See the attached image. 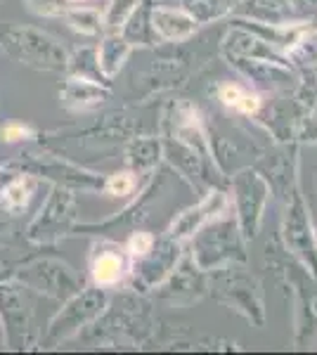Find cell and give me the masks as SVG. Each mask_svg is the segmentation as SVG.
I'll use <instances>...</instances> for the list:
<instances>
[{
    "mask_svg": "<svg viewBox=\"0 0 317 355\" xmlns=\"http://www.w3.org/2000/svg\"><path fill=\"white\" fill-rule=\"evenodd\" d=\"M60 105L62 110L71 112V114H85L93 112L100 105L112 97V85L97 83V81H88V78H78V76H67L65 81L60 83Z\"/></svg>",
    "mask_w": 317,
    "mask_h": 355,
    "instance_id": "cell-10",
    "label": "cell"
},
{
    "mask_svg": "<svg viewBox=\"0 0 317 355\" xmlns=\"http://www.w3.org/2000/svg\"><path fill=\"white\" fill-rule=\"evenodd\" d=\"M10 168L24 171V173L33 175L43 185H60L74 192H102L105 185V175L95 173V171L85 168L74 159H67L57 152H50L45 147H38L33 142V147L17 152L12 159L3 162Z\"/></svg>",
    "mask_w": 317,
    "mask_h": 355,
    "instance_id": "cell-1",
    "label": "cell"
},
{
    "mask_svg": "<svg viewBox=\"0 0 317 355\" xmlns=\"http://www.w3.org/2000/svg\"><path fill=\"white\" fill-rule=\"evenodd\" d=\"M40 185L43 182L24 171L0 164V214L10 218H19L22 214H26Z\"/></svg>",
    "mask_w": 317,
    "mask_h": 355,
    "instance_id": "cell-9",
    "label": "cell"
},
{
    "mask_svg": "<svg viewBox=\"0 0 317 355\" xmlns=\"http://www.w3.org/2000/svg\"><path fill=\"white\" fill-rule=\"evenodd\" d=\"M74 5H80V3H90V0H71Z\"/></svg>",
    "mask_w": 317,
    "mask_h": 355,
    "instance_id": "cell-25",
    "label": "cell"
},
{
    "mask_svg": "<svg viewBox=\"0 0 317 355\" xmlns=\"http://www.w3.org/2000/svg\"><path fill=\"white\" fill-rule=\"evenodd\" d=\"M40 130L36 125L24 121H8L0 125V142L3 145H22V142H36Z\"/></svg>",
    "mask_w": 317,
    "mask_h": 355,
    "instance_id": "cell-21",
    "label": "cell"
},
{
    "mask_svg": "<svg viewBox=\"0 0 317 355\" xmlns=\"http://www.w3.org/2000/svg\"><path fill=\"white\" fill-rule=\"evenodd\" d=\"M12 279L31 294L45 296L57 303L67 301L69 296L85 287V279L67 261L55 256L53 249H45V246H40L26 261L19 263Z\"/></svg>",
    "mask_w": 317,
    "mask_h": 355,
    "instance_id": "cell-3",
    "label": "cell"
},
{
    "mask_svg": "<svg viewBox=\"0 0 317 355\" xmlns=\"http://www.w3.org/2000/svg\"><path fill=\"white\" fill-rule=\"evenodd\" d=\"M0 329L8 351H38L40 331L36 327L33 303L28 299V289L15 279L0 282Z\"/></svg>",
    "mask_w": 317,
    "mask_h": 355,
    "instance_id": "cell-6",
    "label": "cell"
},
{
    "mask_svg": "<svg viewBox=\"0 0 317 355\" xmlns=\"http://www.w3.org/2000/svg\"><path fill=\"white\" fill-rule=\"evenodd\" d=\"M132 53V45L121 36L119 31L102 33V41L97 45V64H100L102 73L112 81L126 64L128 55Z\"/></svg>",
    "mask_w": 317,
    "mask_h": 355,
    "instance_id": "cell-12",
    "label": "cell"
},
{
    "mask_svg": "<svg viewBox=\"0 0 317 355\" xmlns=\"http://www.w3.org/2000/svg\"><path fill=\"white\" fill-rule=\"evenodd\" d=\"M221 100L225 107H232L241 114H256L258 107H261V100L258 95L249 93V90L239 88V85H223L221 88Z\"/></svg>",
    "mask_w": 317,
    "mask_h": 355,
    "instance_id": "cell-18",
    "label": "cell"
},
{
    "mask_svg": "<svg viewBox=\"0 0 317 355\" xmlns=\"http://www.w3.org/2000/svg\"><path fill=\"white\" fill-rule=\"evenodd\" d=\"M67 76L88 78V81H97L109 85V78L102 73L100 64H97V48H76L69 53L67 60Z\"/></svg>",
    "mask_w": 317,
    "mask_h": 355,
    "instance_id": "cell-16",
    "label": "cell"
},
{
    "mask_svg": "<svg viewBox=\"0 0 317 355\" xmlns=\"http://www.w3.org/2000/svg\"><path fill=\"white\" fill-rule=\"evenodd\" d=\"M109 303L107 289L102 287H83L67 301H62V308L50 318L48 327L40 334L38 351H53L65 346L67 341L76 339L80 331H85L90 324L105 313Z\"/></svg>",
    "mask_w": 317,
    "mask_h": 355,
    "instance_id": "cell-4",
    "label": "cell"
},
{
    "mask_svg": "<svg viewBox=\"0 0 317 355\" xmlns=\"http://www.w3.org/2000/svg\"><path fill=\"white\" fill-rule=\"evenodd\" d=\"M135 190H137V173H135V171H130V168L107 175L105 185H102V194L114 197V199H126V197H130Z\"/></svg>",
    "mask_w": 317,
    "mask_h": 355,
    "instance_id": "cell-19",
    "label": "cell"
},
{
    "mask_svg": "<svg viewBox=\"0 0 317 355\" xmlns=\"http://www.w3.org/2000/svg\"><path fill=\"white\" fill-rule=\"evenodd\" d=\"M152 28L154 36L164 38V41H185L197 28V19L182 10L152 8Z\"/></svg>",
    "mask_w": 317,
    "mask_h": 355,
    "instance_id": "cell-11",
    "label": "cell"
},
{
    "mask_svg": "<svg viewBox=\"0 0 317 355\" xmlns=\"http://www.w3.org/2000/svg\"><path fill=\"white\" fill-rule=\"evenodd\" d=\"M140 0H109L107 10L102 12V21H105V33L119 31L123 26V21L128 19L130 12L135 10V5Z\"/></svg>",
    "mask_w": 317,
    "mask_h": 355,
    "instance_id": "cell-20",
    "label": "cell"
},
{
    "mask_svg": "<svg viewBox=\"0 0 317 355\" xmlns=\"http://www.w3.org/2000/svg\"><path fill=\"white\" fill-rule=\"evenodd\" d=\"M178 259V239H166V242H157L149 254L140 256V259H130V277L132 287L140 291L154 289L161 279L169 275V270L175 266Z\"/></svg>",
    "mask_w": 317,
    "mask_h": 355,
    "instance_id": "cell-8",
    "label": "cell"
},
{
    "mask_svg": "<svg viewBox=\"0 0 317 355\" xmlns=\"http://www.w3.org/2000/svg\"><path fill=\"white\" fill-rule=\"evenodd\" d=\"M0 53L22 67L45 73L67 71L69 50L45 28L28 24H0Z\"/></svg>",
    "mask_w": 317,
    "mask_h": 355,
    "instance_id": "cell-2",
    "label": "cell"
},
{
    "mask_svg": "<svg viewBox=\"0 0 317 355\" xmlns=\"http://www.w3.org/2000/svg\"><path fill=\"white\" fill-rule=\"evenodd\" d=\"M24 8L31 15L43 17V19H62L65 12L71 8V0H22Z\"/></svg>",
    "mask_w": 317,
    "mask_h": 355,
    "instance_id": "cell-22",
    "label": "cell"
},
{
    "mask_svg": "<svg viewBox=\"0 0 317 355\" xmlns=\"http://www.w3.org/2000/svg\"><path fill=\"white\" fill-rule=\"evenodd\" d=\"M119 33L132 45V48H137V45H149L154 41L152 5H149V0H140V3L135 5V10H132L128 19L123 21Z\"/></svg>",
    "mask_w": 317,
    "mask_h": 355,
    "instance_id": "cell-13",
    "label": "cell"
},
{
    "mask_svg": "<svg viewBox=\"0 0 317 355\" xmlns=\"http://www.w3.org/2000/svg\"><path fill=\"white\" fill-rule=\"evenodd\" d=\"M15 225L10 220H0V244H5V242H15Z\"/></svg>",
    "mask_w": 317,
    "mask_h": 355,
    "instance_id": "cell-24",
    "label": "cell"
},
{
    "mask_svg": "<svg viewBox=\"0 0 317 355\" xmlns=\"http://www.w3.org/2000/svg\"><path fill=\"white\" fill-rule=\"evenodd\" d=\"M130 272V256L126 254L123 246L109 239H100L90 249L88 259V275L90 282L102 289H114L128 277Z\"/></svg>",
    "mask_w": 317,
    "mask_h": 355,
    "instance_id": "cell-7",
    "label": "cell"
},
{
    "mask_svg": "<svg viewBox=\"0 0 317 355\" xmlns=\"http://www.w3.org/2000/svg\"><path fill=\"white\" fill-rule=\"evenodd\" d=\"M62 19L71 31L85 38H100L105 33V21H102V12L95 8H85V5H71Z\"/></svg>",
    "mask_w": 317,
    "mask_h": 355,
    "instance_id": "cell-15",
    "label": "cell"
},
{
    "mask_svg": "<svg viewBox=\"0 0 317 355\" xmlns=\"http://www.w3.org/2000/svg\"><path fill=\"white\" fill-rule=\"evenodd\" d=\"M78 204L76 192L60 185H48L43 204L28 220V225L22 230V239L31 246H45L55 249L62 239L71 237V230L76 225Z\"/></svg>",
    "mask_w": 317,
    "mask_h": 355,
    "instance_id": "cell-5",
    "label": "cell"
},
{
    "mask_svg": "<svg viewBox=\"0 0 317 355\" xmlns=\"http://www.w3.org/2000/svg\"><path fill=\"white\" fill-rule=\"evenodd\" d=\"M154 244H157V237H154L152 232H145V230H132L130 237L126 239V254L130 256V259H140V256L149 254V251L154 249Z\"/></svg>",
    "mask_w": 317,
    "mask_h": 355,
    "instance_id": "cell-23",
    "label": "cell"
},
{
    "mask_svg": "<svg viewBox=\"0 0 317 355\" xmlns=\"http://www.w3.org/2000/svg\"><path fill=\"white\" fill-rule=\"evenodd\" d=\"M161 157V142L157 137H130L128 147H126V164L137 175L145 171L154 168Z\"/></svg>",
    "mask_w": 317,
    "mask_h": 355,
    "instance_id": "cell-14",
    "label": "cell"
},
{
    "mask_svg": "<svg viewBox=\"0 0 317 355\" xmlns=\"http://www.w3.org/2000/svg\"><path fill=\"white\" fill-rule=\"evenodd\" d=\"M218 202H221V197H209L206 202H201L197 209H189L185 211V214L180 216L178 220H173V225H171V230H169V237L171 239H182V237H189L197 227L204 223L209 216L213 214V206H216Z\"/></svg>",
    "mask_w": 317,
    "mask_h": 355,
    "instance_id": "cell-17",
    "label": "cell"
}]
</instances>
